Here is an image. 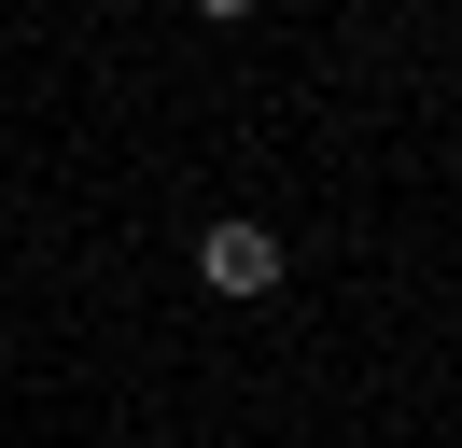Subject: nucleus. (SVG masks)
<instances>
[{"instance_id": "nucleus-1", "label": "nucleus", "mask_w": 462, "mask_h": 448, "mask_svg": "<svg viewBox=\"0 0 462 448\" xmlns=\"http://www.w3.org/2000/svg\"><path fill=\"white\" fill-rule=\"evenodd\" d=\"M197 280L210 294H281V238L266 224H197Z\"/></svg>"}, {"instance_id": "nucleus-2", "label": "nucleus", "mask_w": 462, "mask_h": 448, "mask_svg": "<svg viewBox=\"0 0 462 448\" xmlns=\"http://www.w3.org/2000/svg\"><path fill=\"white\" fill-rule=\"evenodd\" d=\"M197 14H253V0H197Z\"/></svg>"}]
</instances>
